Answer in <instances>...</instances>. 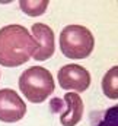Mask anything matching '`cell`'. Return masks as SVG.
Returning a JSON list of instances; mask_svg holds the SVG:
<instances>
[{"instance_id": "obj_4", "label": "cell", "mask_w": 118, "mask_h": 126, "mask_svg": "<svg viewBox=\"0 0 118 126\" xmlns=\"http://www.w3.org/2000/svg\"><path fill=\"white\" fill-rule=\"evenodd\" d=\"M50 109L53 113H60L63 126H76L83 117V101L76 93H67L63 98H53Z\"/></svg>"}, {"instance_id": "obj_3", "label": "cell", "mask_w": 118, "mask_h": 126, "mask_svg": "<svg viewBox=\"0 0 118 126\" xmlns=\"http://www.w3.org/2000/svg\"><path fill=\"white\" fill-rule=\"evenodd\" d=\"M95 47L93 34L82 25H67L60 32V50L73 60L86 59Z\"/></svg>"}, {"instance_id": "obj_8", "label": "cell", "mask_w": 118, "mask_h": 126, "mask_svg": "<svg viewBox=\"0 0 118 126\" xmlns=\"http://www.w3.org/2000/svg\"><path fill=\"white\" fill-rule=\"evenodd\" d=\"M92 126H118V107H109L105 111H93L89 116Z\"/></svg>"}, {"instance_id": "obj_1", "label": "cell", "mask_w": 118, "mask_h": 126, "mask_svg": "<svg viewBox=\"0 0 118 126\" xmlns=\"http://www.w3.org/2000/svg\"><path fill=\"white\" fill-rule=\"evenodd\" d=\"M38 44L31 32L22 25L0 28V64L16 67L26 63L36 51Z\"/></svg>"}, {"instance_id": "obj_2", "label": "cell", "mask_w": 118, "mask_h": 126, "mask_svg": "<svg viewBox=\"0 0 118 126\" xmlns=\"http://www.w3.org/2000/svg\"><path fill=\"white\" fill-rule=\"evenodd\" d=\"M19 88L25 98L31 103L39 104L54 93L56 84L48 69L42 66H32L24 70L19 76Z\"/></svg>"}, {"instance_id": "obj_11", "label": "cell", "mask_w": 118, "mask_h": 126, "mask_svg": "<svg viewBox=\"0 0 118 126\" xmlns=\"http://www.w3.org/2000/svg\"><path fill=\"white\" fill-rule=\"evenodd\" d=\"M0 75H1V73H0Z\"/></svg>"}, {"instance_id": "obj_9", "label": "cell", "mask_w": 118, "mask_h": 126, "mask_svg": "<svg viewBox=\"0 0 118 126\" xmlns=\"http://www.w3.org/2000/svg\"><path fill=\"white\" fill-rule=\"evenodd\" d=\"M102 91L111 100L118 98V66L111 67L102 79Z\"/></svg>"}, {"instance_id": "obj_5", "label": "cell", "mask_w": 118, "mask_h": 126, "mask_svg": "<svg viewBox=\"0 0 118 126\" xmlns=\"http://www.w3.org/2000/svg\"><path fill=\"white\" fill-rule=\"evenodd\" d=\"M60 87L66 91L71 90L77 93H83L90 87V73L80 64H66L57 73Z\"/></svg>"}, {"instance_id": "obj_7", "label": "cell", "mask_w": 118, "mask_h": 126, "mask_svg": "<svg viewBox=\"0 0 118 126\" xmlns=\"http://www.w3.org/2000/svg\"><path fill=\"white\" fill-rule=\"evenodd\" d=\"M32 37L38 44L36 51L34 53V59L38 62L50 59L56 51V40L53 30L45 24H34L32 25Z\"/></svg>"}, {"instance_id": "obj_6", "label": "cell", "mask_w": 118, "mask_h": 126, "mask_svg": "<svg viewBox=\"0 0 118 126\" xmlns=\"http://www.w3.org/2000/svg\"><path fill=\"white\" fill-rule=\"evenodd\" d=\"M26 113V104L15 90H0V122H19Z\"/></svg>"}, {"instance_id": "obj_10", "label": "cell", "mask_w": 118, "mask_h": 126, "mask_svg": "<svg viewBox=\"0 0 118 126\" xmlns=\"http://www.w3.org/2000/svg\"><path fill=\"white\" fill-rule=\"evenodd\" d=\"M48 4H50L48 0H38V1H35V0H21L19 1V7L28 16H32V18L42 15L47 10Z\"/></svg>"}]
</instances>
